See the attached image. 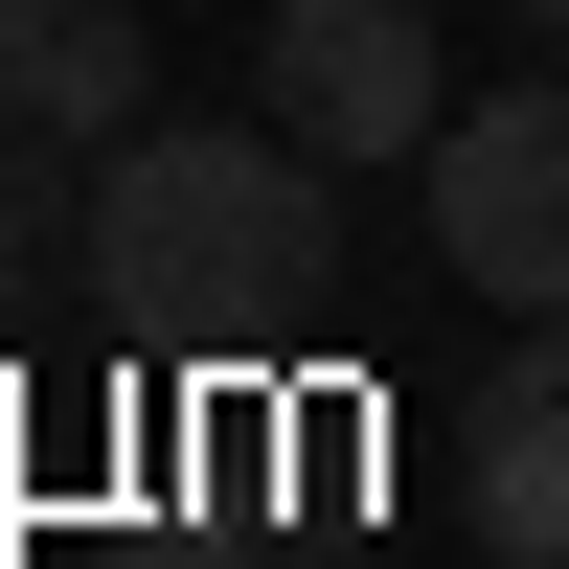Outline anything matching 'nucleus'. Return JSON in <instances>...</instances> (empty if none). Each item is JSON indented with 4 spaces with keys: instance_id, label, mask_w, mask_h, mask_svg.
<instances>
[{
    "instance_id": "obj_3",
    "label": "nucleus",
    "mask_w": 569,
    "mask_h": 569,
    "mask_svg": "<svg viewBox=\"0 0 569 569\" xmlns=\"http://www.w3.org/2000/svg\"><path fill=\"white\" fill-rule=\"evenodd\" d=\"M251 114L273 137H319V160H433V0H273V46H251Z\"/></svg>"
},
{
    "instance_id": "obj_4",
    "label": "nucleus",
    "mask_w": 569,
    "mask_h": 569,
    "mask_svg": "<svg viewBox=\"0 0 569 569\" xmlns=\"http://www.w3.org/2000/svg\"><path fill=\"white\" fill-rule=\"evenodd\" d=\"M479 547L501 569L569 547V319H525V342L479 365Z\"/></svg>"
},
{
    "instance_id": "obj_2",
    "label": "nucleus",
    "mask_w": 569,
    "mask_h": 569,
    "mask_svg": "<svg viewBox=\"0 0 569 569\" xmlns=\"http://www.w3.org/2000/svg\"><path fill=\"white\" fill-rule=\"evenodd\" d=\"M433 273L456 297H501V319H569V69L525 91H479V114H433Z\"/></svg>"
},
{
    "instance_id": "obj_7",
    "label": "nucleus",
    "mask_w": 569,
    "mask_h": 569,
    "mask_svg": "<svg viewBox=\"0 0 569 569\" xmlns=\"http://www.w3.org/2000/svg\"><path fill=\"white\" fill-rule=\"evenodd\" d=\"M525 23H569V0H525Z\"/></svg>"
},
{
    "instance_id": "obj_1",
    "label": "nucleus",
    "mask_w": 569,
    "mask_h": 569,
    "mask_svg": "<svg viewBox=\"0 0 569 569\" xmlns=\"http://www.w3.org/2000/svg\"><path fill=\"white\" fill-rule=\"evenodd\" d=\"M319 137H273V114H137L114 137V182H91V273H114L137 319H273L319 273Z\"/></svg>"
},
{
    "instance_id": "obj_5",
    "label": "nucleus",
    "mask_w": 569,
    "mask_h": 569,
    "mask_svg": "<svg viewBox=\"0 0 569 569\" xmlns=\"http://www.w3.org/2000/svg\"><path fill=\"white\" fill-rule=\"evenodd\" d=\"M0 114L69 137V160H114L137 137V0H0Z\"/></svg>"
},
{
    "instance_id": "obj_6",
    "label": "nucleus",
    "mask_w": 569,
    "mask_h": 569,
    "mask_svg": "<svg viewBox=\"0 0 569 569\" xmlns=\"http://www.w3.org/2000/svg\"><path fill=\"white\" fill-rule=\"evenodd\" d=\"M46 251H91V182H69V137L0 114V297H46Z\"/></svg>"
},
{
    "instance_id": "obj_8",
    "label": "nucleus",
    "mask_w": 569,
    "mask_h": 569,
    "mask_svg": "<svg viewBox=\"0 0 569 569\" xmlns=\"http://www.w3.org/2000/svg\"><path fill=\"white\" fill-rule=\"evenodd\" d=\"M525 569H569V547H525Z\"/></svg>"
}]
</instances>
